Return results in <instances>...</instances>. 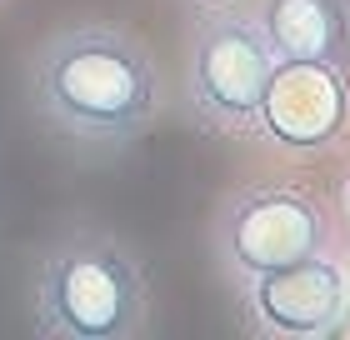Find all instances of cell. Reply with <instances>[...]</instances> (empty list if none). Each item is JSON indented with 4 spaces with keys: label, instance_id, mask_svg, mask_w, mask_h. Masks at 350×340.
Returning <instances> with one entry per match:
<instances>
[{
    "label": "cell",
    "instance_id": "6",
    "mask_svg": "<svg viewBox=\"0 0 350 340\" xmlns=\"http://www.w3.org/2000/svg\"><path fill=\"white\" fill-rule=\"evenodd\" d=\"M250 335L265 340H325L350 320V270L330 250L295 265L250 275L235 285Z\"/></svg>",
    "mask_w": 350,
    "mask_h": 340
},
{
    "label": "cell",
    "instance_id": "5",
    "mask_svg": "<svg viewBox=\"0 0 350 340\" xmlns=\"http://www.w3.org/2000/svg\"><path fill=\"white\" fill-rule=\"evenodd\" d=\"M250 140L280 155H330L350 140V75L330 60H275Z\"/></svg>",
    "mask_w": 350,
    "mask_h": 340
},
{
    "label": "cell",
    "instance_id": "2",
    "mask_svg": "<svg viewBox=\"0 0 350 340\" xmlns=\"http://www.w3.org/2000/svg\"><path fill=\"white\" fill-rule=\"evenodd\" d=\"M25 300L45 340H131L150 326L155 285L131 240L81 225L36 250Z\"/></svg>",
    "mask_w": 350,
    "mask_h": 340
},
{
    "label": "cell",
    "instance_id": "3",
    "mask_svg": "<svg viewBox=\"0 0 350 340\" xmlns=\"http://www.w3.org/2000/svg\"><path fill=\"white\" fill-rule=\"evenodd\" d=\"M336 246V225L321 196L285 181H250L220 196L211 215V255L230 285L295 265Z\"/></svg>",
    "mask_w": 350,
    "mask_h": 340
},
{
    "label": "cell",
    "instance_id": "1",
    "mask_svg": "<svg viewBox=\"0 0 350 340\" xmlns=\"http://www.w3.org/2000/svg\"><path fill=\"white\" fill-rule=\"evenodd\" d=\"M30 110L75 145H135L165 116L170 86L155 51L116 21H75L36 45Z\"/></svg>",
    "mask_w": 350,
    "mask_h": 340
},
{
    "label": "cell",
    "instance_id": "8",
    "mask_svg": "<svg viewBox=\"0 0 350 340\" xmlns=\"http://www.w3.org/2000/svg\"><path fill=\"white\" fill-rule=\"evenodd\" d=\"M340 215L350 225V166H345V181H340Z\"/></svg>",
    "mask_w": 350,
    "mask_h": 340
},
{
    "label": "cell",
    "instance_id": "7",
    "mask_svg": "<svg viewBox=\"0 0 350 340\" xmlns=\"http://www.w3.org/2000/svg\"><path fill=\"white\" fill-rule=\"evenodd\" d=\"M275 60L350 66V0H250Z\"/></svg>",
    "mask_w": 350,
    "mask_h": 340
},
{
    "label": "cell",
    "instance_id": "4",
    "mask_svg": "<svg viewBox=\"0 0 350 340\" xmlns=\"http://www.w3.org/2000/svg\"><path fill=\"white\" fill-rule=\"evenodd\" d=\"M270 66L275 55H270L250 5L196 10L185 36V101L196 125L226 140H250Z\"/></svg>",
    "mask_w": 350,
    "mask_h": 340
},
{
    "label": "cell",
    "instance_id": "9",
    "mask_svg": "<svg viewBox=\"0 0 350 340\" xmlns=\"http://www.w3.org/2000/svg\"><path fill=\"white\" fill-rule=\"evenodd\" d=\"M190 10H205V5H250V0H185Z\"/></svg>",
    "mask_w": 350,
    "mask_h": 340
}]
</instances>
